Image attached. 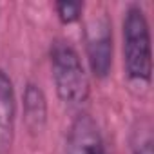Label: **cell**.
<instances>
[{
	"mask_svg": "<svg viewBox=\"0 0 154 154\" xmlns=\"http://www.w3.org/2000/svg\"><path fill=\"white\" fill-rule=\"evenodd\" d=\"M132 154H154L152 136H150L149 127L140 125V131H136V136L132 141Z\"/></svg>",
	"mask_w": 154,
	"mask_h": 154,
	"instance_id": "obj_8",
	"label": "cell"
},
{
	"mask_svg": "<svg viewBox=\"0 0 154 154\" xmlns=\"http://www.w3.org/2000/svg\"><path fill=\"white\" fill-rule=\"evenodd\" d=\"M54 9H56V17L60 18V22L72 24L82 17L84 4H80V2H56Z\"/></svg>",
	"mask_w": 154,
	"mask_h": 154,
	"instance_id": "obj_7",
	"label": "cell"
},
{
	"mask_svg": "<svg viewBox=\"0 0 154 154\" xmlns=\"http://www.w3.org/2000/svg\"><path fill=\"white\" fill-rule=\"evenodd\" d=\"M87 60L96 78H105L112 65V31L105 18L94 20L87 29Z\"/></svg>",
	"mask_w": 154,
	"mask_h": 154,
	"instance_id": "obj_3",
	"label": "cell"
},
{
	"mask_svg": "<svg viewBox=\"0 0 154 154\" xmlns=\"http://www.w3.org/2000/svg\"><path fill=\"white\" fill-rule=\"evenodd\" d=\"M17 98L15 87L6 71L0 69V154H6L15 140Z\"/></svg>",
	"mask_w": 154,
	"mask_h": 154,
	"instance_id": "obj_5",
	"label": "cell"
},
{
	"mask_svg": "<svg viewBox=\"0 0 154 154\" xmlns=\"http://www.w3.org/2000/svg\"><path fill=\"white\" fill-rule=\"evenodd\" d=\"M47 122V100L44 91L36 84H27L24 89V123L36 134L45 127Z\"/></svg>",
	"mask_w": 154,
	"mask_h": 154,
	"instance_id": "obj_6",
	"label": "cell"
},
{
	"mask_svg": "<svg viewBox=\"0 0 154 154\" xmlns=\"http://www.w3.org/2000/svg\"><path fill=\"white\" fill-rule=\"evenodd\" d=\"M123 65L129 80L149 85L152 76L149 22L140 6H131L123 18Z\"/></svg>",
	"mask_w": 154,
	"mask_h": 154,
	"instance_id": "obj_1",
	"label": "cell"
},
{
	"mask_svg": "<svg viewBox=\"0 0 154 154\" xmlns=\"http://www.w3.org/2000/svg\"><path fill=\"white\" fill-rule=\"evenodd\" d=\"M67 154H105V145L96 122L89 114H80L69 129Z\"/></svg>",
	"mask_w": 154,
	"mask_h": 154,
	"instance_id": "obj_4",
	"label": "cell"
},
{
	"mask_svg": "<svg viewBox=\"0 0 154 154\" xmlns=\"http://www.w3.org/2000/svg\"><path fill=\"white\" fill-rule=\"evenodd\" d=\"M51 69L58 98L71 107L82 105L89 96V80L71 44L56 40L51 45Z\"/></svg>",
	"mask_w": 154,
	"mask_h": 154,
	"instance_id": "obj_2",
	"label": "cell"
}]
</instances>
